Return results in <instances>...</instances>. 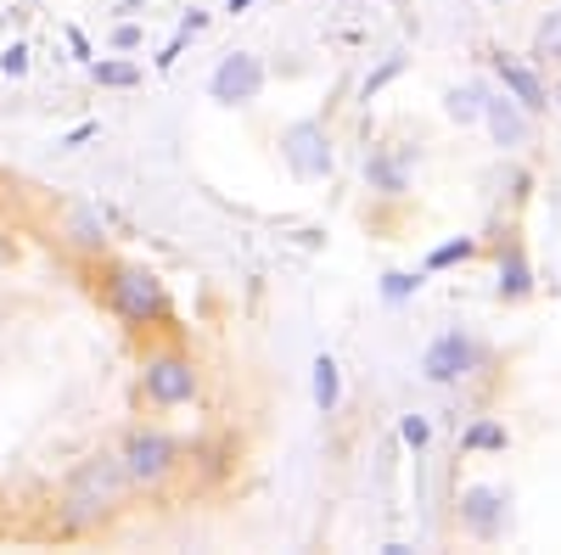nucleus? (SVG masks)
I'll list each match as a JSON object with an SVG mask.
<instances>
[{
	"label": "nucleus",
	"instance_id": "1",
	"mask_svg": "<svg viewBox=\"0 0 561 555\" xmlns=\"http://www.w3.org/2000/svg\"><path fill=\"white\" fill-rule=\"evenodd\" d=\"M129 494H135V483H129V472H124V460L118 454H84L79 466L68 472V483H62V499H57V528L62 533H96V528H107L124 505H129Z\"/></svg>",
	"mask_w": 561,
	"mask_h": 555
},
{
	"label": "nucleus",
	"instance_id": "2",
	"mask_svg": "<svg viewBox=\"0 0 561 555\" xmlns=\"http://www.w3.org/2000/svg\"><path fill=\"white\" fill-rule=\"evenodd\" d=\"M102 298H107V309L124 320V326H140V332L169 326V292H163V281L147 264H107Z\"/></svg>",
	"mask_w": 561,
	"mask_h": 555
},
{
	"label": "nucleus",
	"instance_id": "3",
	"mask_svg": "<svg viewBox=\"0 0 561 555\" xmlns=\"http://www.w3.org/2000/svg\"><path fill=\"white\" fill-rule=\"evenodd\" d=\"M118 460H124L135 494H158V488H169V483L180 477L185 449H180V438H169L163 427H129L124 443H118Z\"/></svg>",
	"mask_w": 561,
	"mask_h": 555
},
{
	"label": "nucleus",
	"instance_id": "4",
	"mask_svg": "<svg viewBox=\"0 0 561 555\" xmlns=\"http://www.w3.org/2000/svg\"><path fill=\"white\" fill-rule=\"evenodd\" d=\"M280 163L293 169V180L314 185V180H332L337 169V147H332V129H325V118H293L287 129H280Z\"/></svg>",
	"mask_w": 561,
	"mask_h": 555
},
{
	"label": "nucleus",
	"instance_id": "5",
	"mask_svg": "<svg viewBox=\"0 0 561 555\" xmlns=\"http://www.w3.org/2000/svg\"><path fill=\"white\" fill-rule=\"evenodd\" d=\"M197 388H203V377H197V365L185 354L163 348V354L140 359V398H147L152 409H185L197 398Z\"/></svg>",
	"mask_w": 561,
	"mask_h": 555
},
{
	"label": "nucleus",
	"instance_id": "6",
	"mask_svg": "<svg viewBox=\"0 0 561 555\" xmlns=\"http://www.w3.org/2000/svg\"><path fill=\"white\" fill-rule=\"evenodd\" d=\"M264 79H270L264 57H253V51H225V57L214 62V73H208V102H219V107H253V102L264 96Z\"/></svg>",
	"mask_w": 561,
	"mask_h": 555
},
{
	"label": "nucleus",
	"instance_id": "7",
	"mask_svg": "<svg viewBox=\"0 0 561 555\" xmlns=\"http://www.w3.org/2000/svg\"><path fill=\"white\" fill-rule=\"evenodd\" d=\"M478 359H483V348L466 337V332H444V337L427 343V354H421V377L438 382V388H449V382H460V377H472Z\"/></svg>",
	"mask_w": 561,
	"mask_h": 555
},
{
	"label": "nucleus",
	"instance_id": "8",
	"mask_svg": "<svg viewBox=\"0 0 561 555\" xmlns=\"http://www.w3.org/2000/svg\"><path fill=\"white\" fill-rule=\"evenodd\" d=\"M483 124H489V135H494V147L500 152H523L528 141H534V113H523L511 96H483Z\"/></svg>",
	"mask_w": 561,
	"mask_h": 555
},
{
	"label": "nucleus",
	"instance_id": "9",
	"mask_svg": "<svg viewBox=\"0 0 561 555\" xmlns=\"http://www.w3.org/2000/svg\"><path fill=\"white\" fill-rule=\"evenodd\" d=\"M460 528L472 539H500L505 533V494L489 483H472L460 494Z\"/></svg>",
	"mask_w": 561,
	"mask_h": 555
},
{
	"label": "nucleus",
	"instance_id": "10",
	"mask_svg": "<svg viewBox=\"0 0 561 555\" xmlns=\"http://www.w3.org/2000/svg\"><path fill=\"white\" fill-rule=\"evenodd\" d=\"M489 62H494L500 84H505V96L517 102L523 113H545V107H550V90H545V79H539V73L528 68V62L505 57V51H489Z\"/></svg>",
	"mask_w": 561,
	"mask_h": 555
},
{
	"label": "nucleus",
	"instance_id": "11",
	"mask_svg": "<svg viewBox=\"0 0 561 555\" xmlns=\"http://www.w3.org/2000/svg\"><path fill=\"white\" fill-rule=\"evenodd\" d=\"M62 247L79 253V258H102V253H107V224H102V213L84 208V203H73V208L62 213Z\"/></svg>",
	"mask_w": 561,
	"mask_h": 555
},
{
	"label": "nucleus",
	"instance_id": "12",
	"mask_svg": "<svg viewBox=\"0 0 561 555\" xmlns=\"http://www.w3.org/2000/svg\"><path fill=\"white\" fill-rule=\"evenodd\" d=\"M365 185H370L377 197H404V192H410V163L393 158V152H370V158H365Z\"/></svg>",
	"mask_w": 561,
	"mask_h": 555
},
{
	"label": "nucleus",
	"instance_id": "13",
	"mask_svg": "<svg viewBox=\"0 0 561 555\" xmlns=\"http://www.w3.org/2000/svg\"><path fill=\"white\" fill-rule=\"evenodd\" d=\"M309 398H314L320 415H337V404H343V370H337L332 354H314V365H309Z\"/></svg>",
	"mask_w": 561,
	"mask_h": 555
},
{
	"label": "nucleus",
	"instance_id": "14",
	"mask_svg": "<svg viewBox=\"0 0 561 555\" xmlns=\"http://www.w3.org/2000/svg\"><path fill=\"white\" fill-rule=\"evenodd\" d=\"M494 287H500L505 303H517V298L534 292V269H528V253H523V247H505V253H500V281H494Z\"/></svg>",
	"mask_w": 561,
	"mask_h": 555
},
{
	"label": "nucleus",
	"instance_id": "15",
	"mask_svg": "<svg viewBox=\"0 0 561 555\" xmlns=\"http://www.w3.org/2000/svg\"><path fill=\"white\" fill-rule=\"evenodd\" d=\"M483 96H489L483 84H455V90H444V113L455 124H483Z\"/></svg>",
	"mask_w": 561,
	"mask_h": 555
},
{
	"label": "nucleus",
	"instance_id": "16",
	"mask_svg": "<svg viewBox=\"0 0 561 555\" xmlns=\"http://www.w3.org/2000/svg\"><path fill=\"white\" fill-rule=\"evenodd\" d=\"M90 79H96L102 90H135L140 84V68L124 62V57H102V62H90Z\"/></svg>",
	"mask_w": 561,
	"mask_h": 555
},
{
	"label": "nucleus",
	"instance_id": "17",
	"mask_svg": "<svg viewBox=\"0 0 561 555\" xmlns=\"http://www.w3.org/2000/svg\"><path fill=\"white\" fill-rule=\"evenodd\" d=\"M534 57H539V62H561V7L539 18V28H534Z\"/></svg>",
	"mask_w": 561,
	"mask_h": 555
},
{
	"label": "nucleus",
	"instance_id": "18",
	"mask_svg": "<svg viewBox=\"0 0 561 555\" xmlns=\"http://www.w3.org/2000/svg\"><path fill=\"white\" fill-rule=\"evenodd\" d=\"M472 253H478V242H472V236H455V242H444V247H433V253H427V269H449V264H466Z\"/></svg>",
	"mask_w": 561,
	"mask_h": 555
},
{
	"label": "nucleus",
	"instance_id": "19",
	"mask_svg": "<svg viewBox=\"0 0 561 555\" xmlns=\"http://www.w3.org/2000/svg\"><path fill=\"white\" fill-rule=\"evenodd\" d=\"M415 292H421V275H410V269H388L382 275V298L388 303H410Z\"/></svg>",
	"mask_w": 561,
	"mask_h": 555
},
{
	"label": "nucleus",
	"instance_id": "20",
	"mask_svg": "<svg viewBox=\"0 0 561 555\" xmlns=\"http://www.w3.org/2000/svg\"><path fill=\"white\" fill-rule=\"evenodd\" d=\"M466 449H505L511 443V432L500 427V421H478V427H466V438H460Z\"/></svg>",
	"mask_w": 561,
	"mask_h": 555
},
{
	"label": "nucleus",
	"instance_id": "21",
	"mask_svg": "<svg viewBox=\"0 0 561 555\" xmlns=\"http://www.w3.org/2000/svg\"><path fill=\"white\" fill-rule=\"evenodd\" d=\"M399 73H404V57H382V68H377V73H365V84H359V102H370V96H377L382 84H393Z\"/></svg>",
	"mask_w": 561,
	"mask_h": 555
},
{
	"label": "nucleus",
	"instance_id": "22",
	"mask_svg": "<svg viewBox=\"0 0 561 555\" xmlns=\"http://www.w3.org/2000/svg\"><path fill=\"white\" fill-rule=\"evenodd\" d=\"M399 438H404L410 449H427V438H433L427 415H404V421H399Z\"/></svg>",
	"mask_w": 561,
	"mask_h": 555
},
{
	"label": "nucleus",
	"instance_id": "23",
	"mask_svg": "<svg viewBox=\"0 0 561 555\" xmlns=\"http://www.w3.org/2000/svg\"><path fill=\"white\" fill-rule=\"evenodd\" d=\"M96 135H102V124H73V129L62 135V141H57V152H79V147L96 141Z\"/></svg>",
	"mask_w": 561,
	"mask_h": 555
},
{
	"label": "nucleus",
	"instance_id": "24",
	"mask_svg": "<svg viewBox=\"0 0 561 555\" xmlns=\"http://www.w3.org/2000/svg\"><path fill=\"white\" fill-rule=\"evenodd\" d=\"M0 73L23 79V73H28V45H7V51H0Z\"/></svg>",
	"mask_w": 561,
	"mask_h": 555
},
{
	"label": "nucleus",
	"instance_id": "25",
	"mask_svg": "<svg viewBox=\"0 0 561 555\" xmlns=\"http://www.w3.org/2000/svg\"><path fill=\"white\" fill-rule=\"evenodd\" d=\"M140 39H147V34H140V23L124 18V23L113 28V51H140Z\"/></svg>",
	"mask_w": 561,
	"mask_h": 555
},
{
	"label": "nucleus",
	"instance_id": "26",
	"mask_svg": "<svg viewBox=\"0 0 561 555\" xmlns=\"http://www.w3.org/2000/svg\"><path fill=\"white\" fill-rule=\"evenodd\" d=\"M185 39H192V34H174V39L163 45V51H158V68H174V62H180V51H185Z\"/></svg>",
	"mask_w": 561,
	"mask_h": 555
},
{
	"label": "nucleus",
	"instance_id": "27",
	"mask_svg": "<svg viewBox=\"0 0 561 555\" xmlns=\"http://www.w3.org/2000/svg\"><path fill=\"white\" fill-rule=\"evenodd\" d=\"M203 28H208V12H197V7H192V12L180 18V34H192V39H197Z\"/></svg>",
	"mask_w": 561,
	"mask_h": 555
},
{
	"label": "nucleus",
	"instance_id": "28",
	"mask_svg": "<svg viewBox=\"0 0 561 555\" xmlns=\"http://www.w3.org/2000/svg\"><path fill=\"white\" fill-rule=\"evenodd\" d=\"M68 45H73V51H79V57H84V62H90V39H84V34H79V28H68Z\"/></svg>",
	"mask_w": 561,
	"mask_h": 555
},
{
	"label": "nucleus",
	"instance_id": "29",
	"mask_svg": "<svg viewBox=\"0 0 561 555\" xmlns=\"http://www.w3.org/2000/svg\"><path fill=\"white\" fill-rule=\"evenodd\" d=\"M248 7H259V0H225V12H230V18H242Z\"/></svg>",
	"mask_w": 561,
	"mask_h": 555
},
{
	"label": "nucleus",
	"instance_id": "30",
	"mask_svg": "<svg viewBox=\"0 0 561 555\" xmlns=\"http://www.w3.org/2000/svg\"><path fill=\"white\" fill-rule=\"evenodd\" d=\"M550 102H556V107H561V84H556V96H550Z\"/></svg>",
	"mask_w": 561,
	"mask_h": 555
},
{
	"label": "nucleus",
	"instance_id": "31",
	"mask_svg": "<svg viewBox=\"0 0 561 555\" xmlns=\"http://www.w3.org/2000/svg\"><path fill=\"white\" fill-rule=\"evenodd\" d=\"M489 7H511V0H489Z\"/></svg>",
	"mask_w": 561,
	"mask_h": 555
}]
</instances>
